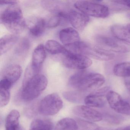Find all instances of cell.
<instances>
[{
    "label": "cell",
    "mask_w": 130,
    "mask_h": 130,
    "mask_svg": "<svg viewBox=\"0 0 130 130\" xmlns=\"http://www.w3.org/2000/svg\"><path fill=\"white\" fill-rule=\"evenodd\" d=\"M105 81V77L100 74L82 70L71 76L68 85L82 92L93 91L102 86Z\"/></svg>",
    "instance_id": "obj_1"
},
{
    "label": "cell",
    "mask_w": 130,
    "mask_h": 130,
    "mask_svg": "<svg viewBox=\"0 0 130 130\" xmlns=\"http://www.w3.org/2000/svg\"><path fill=\"white\" fill-rule=\"evenodd\" d=\"M1 23L15 35L22 32L26 25L20 7L17 4L10 5L1 13Z\"/></svg>",
    "instance_id": "obj_2"
},
{
    "label": "cell",
    "mask_w": 130,
    "mask_h": 130,
    "mask_svg": "<svg viewBox=\"0 0 130 130\" xmlns=\"http://www.w3.org/2000/svg\"><path fill=\"white\" fill-rule=\"evenodd\" d=\"M48 80L45 76L38 73L26 79H23L20 96L24 102L32 101L38 98L46 89Z\"/></svg>",
    "instance_id": "obj_3"
},
{
    "label": "cell",
    "mask_w": 130,
    "mask_h": 130,
    "mask_svg": "<svg viewBox=\"0 0 130 130\" xmlns=\"http://www.w3.org/2000/svg\"><path fill=\"white\" fill-rule=\"evenodd\" d=\"M66 48L72 53L82 55L98 60L107 61L115 57V55L112 52L85 42L79 41Z\"/></svg>",
    "instance_id": "obj_4"
},
{
    "label": "cell",
    "mask_w": 130,
    "mask_h": 130,
    "mask_svg": "<svg viewBox=\"0 0 130 130\" xmlns=\"http://www.w3.org/2000/svg\"><path fill=\"white\" fill-rule=\"evenodd\" d=\"M74 6L80 12L89 16L98 18H106L109 14V8L105 5L95 1H79Z\"/></svg>",
    "instance_id": "obj_5"
},
{
    "label": "cell",
    "mask_w": 130,
    "mask_h": 130,
    "mask_svg": "<svg viewBox=\"0 0 130 130\" xmlns=\"http://www.w3.org/2000/svg\"><path fill=\"white\" fill-rule=\"evenodd\" d=\"M63 102L58 94L53 93L45 96L39 103L38 111L43 115L53 116L62 108Z\"/></svg>",
    "instance_id": "obj_6"
},
{
    "label": "cell",
    "mask_w": 130,
    "mask_h": 130,
    "mask_svg": "<svg viewBox=\"0 0 130 130\" xmlns=\"http://www.w3.org/2000/svg\"><path fill=\"white\" fill-rule=\"evenodd\" d=\"M98 46L109 52L124 54L130 52V45L118 39L99 36L96 38Z\"/></svg>",
    "instance_id": "obj_7"
},
{
    "label": "cell",
    "mask_w": 130,
    "mask_h": 130,
    "mask_svg": "<svg viewBox=\"0 0 130 130\" xmlns=\"http://www.w3.org/2000/svg\"><path fill=\"white\" fill-rule=\"evenodd\" d=\"M64 55L63 63L68 68L82 70L88 68L92 63V60L89 58L82 55L72 53L68 51Z\"/></svg>",
    "instance_id": "obj_8"
},
{
    "label": "cell",
    "mask_w": 130,
    "mask_h": 130,
    "mask_svg": "<svg viewBox=\"0 0 130 130\" xmlns=\"http://www.w3.org/2000/svg\"><path fill=\"white\" fill-rule=\"evenodd\" d=\"M106 101L109 106L119 114L130 115V105L116 92L110 90L106 95Z\"/></svg>",
    "instance_id": "obj_9"
},
{
    "label": "cell",
    "mask_w": 130,
    "mask_h": 130,
    "mask_svg": "<svg viewBox=\"0 0 130 130\" xmlns=\"http://www.w3.org/2000/svg\"><path fill=\"white\" fill-rule=\"evenodd\" d=\"M110 90L109 87H105L97 90L87 96L84 99L85 104L87 106L94 108H102L106 103V95Z\"/></svg>",
    "instance_id": "obj_10"
},
{
    "label": "cell",
    "mask_w": 130,
    "mask_h": 130,
    "mask_svg": "<svg viewBox=\"0 0 130 130\" xmlns=\"http://www.w3.org/2000/svg\"><path fill=\"white\" fill-rule=\"evenodd\" d=\"M73 111L77 116L91 121H100L103 118L102 113L87 105L75 106L73 109Z\"/></svg>",
    "instance_id": "obj_11"
},
{
    "label": "cell",
    "mask_w": 130,
    "mask_h": 130,
    "mask_svg": "<svg viewBox=\"0 0 130 130\" xmlns=\"http://www.w3.org/2000/svg\"><path fill=\"white\" fill-rule=\"evenodd\" d=\"M69 22L75 29L82 31L88 25L89 17L81 12L72 10L68 13Z\"/></svg>",
    "instance_id": "obj_12"
},
{
    "label": "cell",
    "mask_w": 130,
    "mask_h": 130,
    "mask_svg": "<svg viewBox=\"0 0 130 130\" xmlns=\"http://www.w3.org/2000/svg\"><path fill=\"white\" fill-rule=\"evenodd\" d=\"M59 38L61 42L66 47L80 41V37L78 32L71 27L65 28L61 30Z\"/></svg>",
    "instance_id": "obj_13"
},
{
    "label": "cell",
    "mask_w": 130,
    "mask_h": 130,
    "mask_svg": "<svg viewBox=\"0 0 130 130\" xmlns=\"http://www.w3.org/2000/svg\"><path fill=\"white\" fill-rule=\"evenodd\" d=\"M22 72L21 66L11 64L3 70L1 74V79L7 80L13 84L20 79Z\"/></svg>",
    "instance_id": "obj_14"
},
{
    "label": "cell",
    "mask_w": 130,
    "mask_h": 130,
    "mask_svg": "<svg viewBox=\"0 0 130 130\" xmlns=\"http://www.w3.org/2000/svg\"><path fill=\"white\" fill-rule=\"evenodd\" d=\"M46 56V50L42 44L38 45L33 51L31 65L36 70H39Z\"/></svg>",
    "instance_id": "obj_15"
},
{
    "label": "cell",
    "mask_w": 130,
    "mask_h": 130,
    "mask_svg": "<svg viewBox=\"0 0 130 130\" xmlns=\"http://www.w3.org/2000/svg\"><path fill=\"white\" fill-rule=\"evenodd\" d=\"M47 27V22L42 18H37L29 21V29L35 37H39L44 33Z\"/></svg>",
    "instance_id": "obj_16"
},
{
    "label": "cell",
    "mask_w": 130,
    "mask_h": 130,
    "mask_svg": "<svg viewBox=\"0 0 130 130\" xmlns=\"http://www.w3.org/2000/svg\"><path fill=\"white\" fill-rule=\"evenodd\" d=\"M111 31L116 38L130 44V29L127 26L113 25L111 26Z\"/></svg>",
    "instance_id": "obj_17"
},
{
    "label": "cell",
    "mask_w": 130,
    "mask_h": 130,
    "mask_svg": "<svg viewBox=\"0 0 130 130\" xmlns=\"http://www.w3.org/2000/svg\"><path fill=\"white\" fill-rule=\"evenodd\" d=\"M19 40L15 34L7 35L3 36L0 40V54L2 55L9 51Z\"/></svg>",
    "instance_id": "obj_18"
},
{
    "label": "cell",
    "mask_w": 130,
    "mask_h": 130,
    "mask_svg": "<svg viewBox=\"0 0 130 130\" xmlns=\"http://www.w3.org/2000/svg\"><path fill=\"white\" fill-rule=\"evenodd\" d=\"M20 114L15 109L12 110L7 117L5 123L6 130H19Z\"/></svg>",
    "instance_id": "obj_19"
},
{
    "label": "cell",
    "mask_w": 130,
    "mask_h": 130,
    "mask_svg": "<svg viewBox=\"0 0 130 130\" xmlns=\"http://www.w3.org/2000/svg\"><path fill=\"white\" fill-rule=\"evenodd\" d=\"M45 47L46 51L52 55L60 54L64 55L68 52L66 47H64L59 42L54 40L47 41Z\"/></svg>",
    "instance_id": "obj_20"
},
{
    "label": "cell",
    "mask_w": 130,
    "mask_h": 130,
    "mask_svg": "<svg viewBox=\"0 0 130 130\" xmlns=\"http://www.w3.org/2000/svg\"><path fill=\"white\" fill-rule=\"evenodd\" d=\"M78 128L77 122L70 118L61 119L57 123L55 128L56 130H78Z\"/></svg>",
    "instance_id": "obj_21"
},
{
    "label": "cell",
    "mask_w": 130,
    "mask_h": 130,
    "mask_svg": "<svg viewBox=\"0 0 130 130\" xmlns=\"http://www.w3.org/2000/svg\"><path fill=\"white\" fill-rule=\"evenodd\" d=\"M52 122L47 119H37L31 123L30 129L32 130H53Z\"/></svg>",
    "instance_id": "obj_22"
},
{
    "label": "cell",
    "mask_w": 130,
    "mask_h": 130,
    "mask_svg": "<svg viewBox=\"0 0 130 130\" xmlns=\"http://www.w3.org/2000/svg\"><path fill=\"white\" fill-rule=\"evenodd\" d=\"M113 71L116 76L125 77L130 73V63L125 62L117 64L114 67Z\"/></svg>",
    "instance_id": "obj_23"
},
{
    "label": "cell",
    "mask_w": 130,
    "mask_h": 130,
    "mask_svg": "<svg viewBox=\"0 0 130 130\" xmlns=\"http://www.w3.org/2000/svg\"><path fill=\"white\" fill-rule=\"evenodd\" d=\"M29 47L30 44L29 40L27 39H23L18 44L16 52L19 55H24L28 52Z\"/></svg>",
    "instance_id": "obj_24"
},
{
    "label": "cell",
    "mask_w": 130,
    "mask_h": 130,
    "mask_svg": "<svg viewBox=\"0 0 130 130\" xmlns=\"http://www.w3.org/2000/svg\"><path fill=\"white\" fill-rule=\"evenodd\" d=\"M63 96L66 100L73 103L79 102L82 99L81 95L77 92H65L63 93Z\"/></svg>",
    "instance_id": "obj_25"
},
{
    "label": "cell",
    "mask_w": 130,
    "mask_h": 130,
    "mask_svg": "<svg viewBox=\"0 0 130 130\" xmlns=\"http://www.w3.org/2000/svg\"><path fill=\"white\" fill-rule=\"evenodd\" d=\"M10 99V92L9 90L0 88V105L3 107L9 103Z\"/></svg>",
    "instance_id": "obj_26"
},
{
    "label": "cell",
    "mask_w": 130,
    "mask_h": 130,
    "mask_svg": "<svg viewBox=\"0 0 130 130\" xmlns=\"http://www.w3.org/2000/svg\"><path fill=\"white\" fill-rule=\"evenodd\" d=\"M78 121V124L83 130H95L97 127L95 125L90 122L80 119Z\"/></svg>",
    "instance_id": "obj_27"
},
{
    "label": "cell",
    "mask_w": 130,
    "mask_h": 130,
    "mask_svg": "<svg viewBox=\"0 0 130 130\" xmlns=\"http://www.w3.org/2000/svg\"><path fill=\"white\" fill-rule=\"evenodd\" d=\"M112 2L116 4L130 9V0H116Z\"/></svg>",
    "instance_id": "obj_28"
},
{
    "label": "cell",
    "mask_w": 130,
    "mask_h": 130,
    "mask_svg": "<svg viewBox=\"0 0 130 130\" xmlns=\"http://www.w3.org/2000/svg\"><path fill=\"white\" fill-rule=\"evenodd\" d=\"M124 81L127 89L130 92V73L124 77Z\"/></svg>",
    "instance_id": "obj_29"
},
{
    "label": "cell",
    "mask_w": 130,
    "mask_h": 130,
    "mask_svg": "<svg viewBox=\"0 0 130 130\" xmlns=\"http://www.w3.org/2000/svg\"><path fill=\"white\" fill-rule=\"evenodd\" d=\"M17 4V1H0V4L1 5H15Z\"/></svg>",
    "instance_id": "obj_30"
},
{
    "label": "cell",
    "mask_w": 130,
    "mask_h": 130,
    "mask_svg": "<svg viewBox=\"0 0 130 130\" xmlns=\"http://www.w3.org/2000/svg\"><path fill=\"white\" fill-rule=\"evenodd\" d=\"M95 130H117L116 129H112L109 128L105 127H97Z\"/></svg>",
    "instance_id": "obj_31"
},
{
    "label": "cell",
    "mask_w": 130,
    "mask_h": 130,
    "mask_svg": "<svg viewBox=\"0 0 130 130\" xmlns=\"http://www.w3.org/2000/svg\"><path fill=\"white\" fill-rule=\"evenodd\" d=\"M117 130H130V125L117 128Z\"/></svg>",
    "instance_id": "obj_32"
},
{
    "label": "cell",
    "mask_w": 130,
    "mask_h": 130,
    "mask_svg": "<svg viewBox=\"0 0 130 130\" xmlns=\"http://www.w3.org/2000/svg\"><path fill=\"white\" fill-rule=\"evenodd\" d=\"M127 26L128 28L130 29V24H128V25H127Z\"/></svg>",
    "instance_id": "obj_33"
},
{
    "label": "cell",
    "mask_w": 130,
    "mask_h": 130,
    "mask_svg": "<svg viewBox=\"0 0 130 130\" xmlns=\"http://www.w3.org/2000/svg\"><path fill=\"white\" fill-rule=\"evenodd\" d=\"M31 130V129H30V130Z\"/></svg>",
    "instance_id": "obj_34"
}]
</instances>
